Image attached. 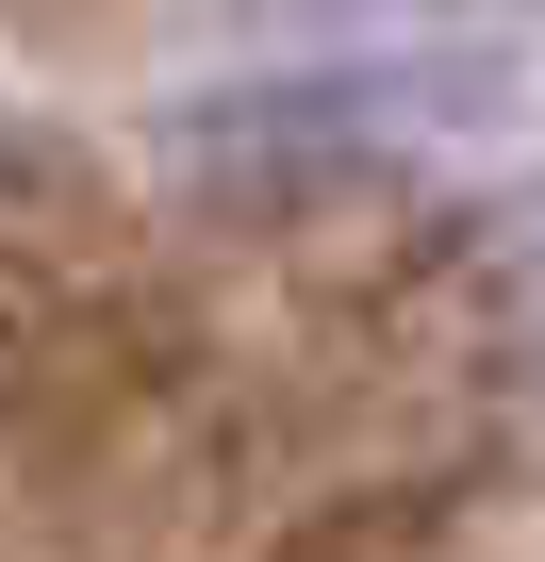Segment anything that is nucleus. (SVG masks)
Returning <instances> with one entry per match:
<instances>
[{
	"mask_svg": "<svg viewBox=\"0 0 545 562\" xmlns=\"http://www.w3.org/2000/svg\"><path fill=\"white\" fill-rule=\"evenodd\" d=\"M512 299H529V315H545V199H529V215H512Z\"/></svg>",
	"mask_w": 545,
	"mask_h": 562,
	"instance_id": "f257e3e1",
	"label": "nucleus"
}]
</instances>
